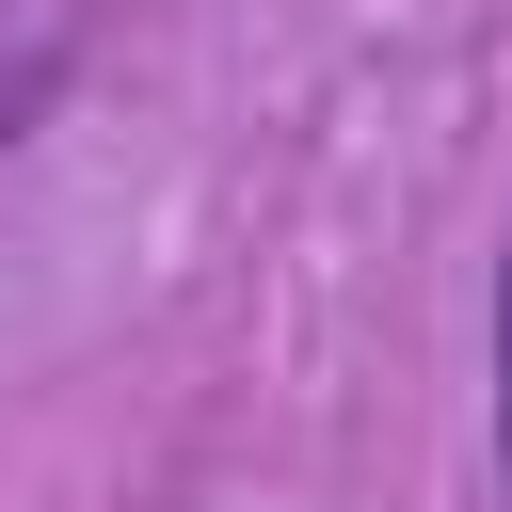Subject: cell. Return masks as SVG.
Segmentation results:
<instances>
[{"label":"cell","instance_id":"6da1fadb","mask_svg":"<svg viewBox=\"0 0 512 512\" xmlns=\"http://www.w3.org/2000/svg\"><path fill=\"white\" fill-rule=\"evenodd\" d=\"M496 480H512V240H496Z\"/></svg>","mask_w":512,"mask_h":512}]
</instances>
